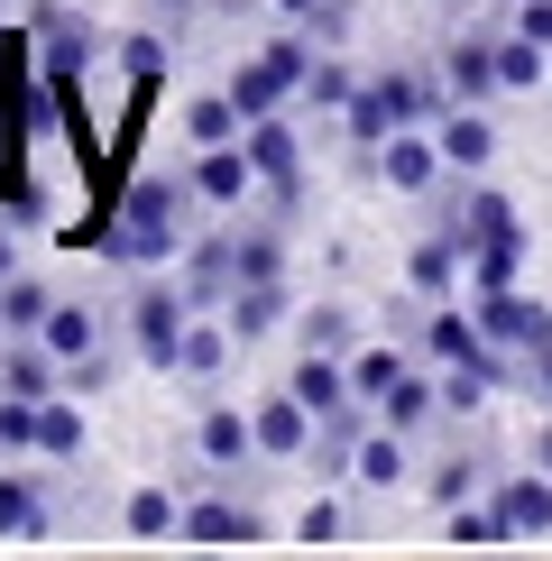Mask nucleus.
<instances>
[{
    "mask_svg": "<svg viewBox=\"0 0 552 561\" xmlns=\"http://www.w3.org/2000/svg\"><path fill=\"white\" fill-rule=\"evenodd\" d=\"M442 230L460 240V259H470V295L516 286V267H525V221H516V203H506L497 184H470V194L442 213Z\"/></svg>",
    "mask_w": 552,
    "mask_h": 561,
    "instance_id": "f257e3e1",
    "label": "nucleus"
},
{
    "mask_svg": "<svg viewBox=\"0 0 552 561\" xmlns=\"http://www.w3.org/2000/svg\"><path fill=\"white\" fill-rule=\"evenodd\" d=\"M451 111V92L442 75H424V65H378V75H359L350 92V111H341V129H350V148L368 157L387 129H414V121H442Z\"/></svg>",
    "mask_w": 552,
    "mask_h": 561,
    "instance_id": "f03ea898",
    "label": "nucleus"
},
{
    "mask_svg": "<svg viewBox=\"0 0 552 561\" xmlns=\"http://www.w3.org/2000/svg\"><path fill=\"white\" fill-rule=\"evenodd\" d=\"M184 213H194V184H120L111 230H102V259H120V267L175 259L184 249Z\"/></svg>",
    "mask_w": 552,
    "mask_h": 561,
    "instance_id": "7ed1b4c3",
    "label": "nucleus"
},
{
    "mask_svg": "<svg viewBox=\"0 0 552 561\" xmlns=\"http://www.w3.org/2000/svg\"><path fill=\"white\" fill-rule=\"evenodd\" d=\"M120 322H129V350L148 368H175V350H184V322H194V295H184V276L166 286L157 267H138V286L120 304Z\"/></svg>",
    "mask_w": 552,
    "mask_h": 561,
    "instance_id": "20e7f679",
    "label": "nucleus"
},
{
    "mask_svg": "<svg viewBox=\"0 0 552 561\" xmlns=\"http://www.w3.org/2000/svg\"><path fill=\"white\" fill-rule=\"evenodd\" d=\"M470 313H479V332H488L506 359H525V368H534L543 350H552V304H543V295H525V286L470 295Z\"/></svg>",
    "mask_w": 552,
    "mask_h": 561,
    "instance_id": "39448f33",
    "label": "nucleus"
},
{
    "mask_svg": "<svg viewBox=\"0 0 552 561\" xmlns=\"http://www.w3.org/2000/svg\"><path fill=\"white\" fill-rule=\"evenodd\" d=\"M249 167H258V194L276 213H295V194H304V148H295V121L286 111H267V121H249Z\"/></svg>",
    "mask_w": 552,
    "mask_h": 561,
    "instance_id": "423d86ee",
    "label": "nucleus"
},
{
    "mask_svg": "<svg viewBox=\"0 0 552 561\" xmlns=\"http://www.w3.org/2000/svg\"><path fill=\"white\" fill-rule=\"evenodd\" d=\"M249 433H258V460H313L322 451V414L295 387L258 396V405H249Z\"/></svg>",
    "mask_w": 552,
    "mask_h": 561,
    "instance_id": "0eeeda50",
    "label": "nucleus"
},
{
    "mask_svg": "<svg viewBox=\"0 0 552 561\" xmlns=\"http://www.w3.org/2000/svg\"><path fill=\"white\" fill-rule=\"evenodd\" d=\"M368 167H378L387 194H433V184H442V148H433L424 121H414V129H387L378 148H368Z\"/></svg>",
    "mask_w": 552,
    "mask_h": 561,
    "instance_id": "6e6552de",
    "label": "nucleus"
},
{
    "mask_svg": "<svg viewBox=\"0 0 552 561\" xmlns=\"http://www.w3.org/2000/svg\"><path fill=\"white\" fill-rule=\"evenodd\" d=\"M194 460L212 479H240L249 460H258V433H249V405H203L194 414Z\"/></svg>",
    "mask_w": 552,
    "mask_h": 561,
    "instance_id": "1a4fd4ad",
    "label": "nucleus"
},
{
    "mask_svg": "<svg viewBox=\"0 0 552 561\" xmlns=\"http://www.w3.org/2000/svg\"><path fill=\"white\" fill-rule=\"evenodd\" d=\"M184 184H194V203H212V213H230V203L258 194V167H249V138H221V148H194V167H184Z\"/></svg>",
    "mask_w": 552,
    "mask_h": 561,
    "instance_id": "9d476101",
    "label": "nucleus"
},
{
    "mask_svg": "<svg viewBox=\"0 0 552 561\" xmlns=\"http://www.w3.org/2000/svg\"><path fill=\"white\" fill-rule=\"evenodd\" d=\"M442 92L451 102H497V28H451L442 37Z\"/></svg>",
    "mask_w": 552,
    "mask_h": 561,
    "instance_id": "9b49d317",
    "label": "nucleus"
},
{
    "mask_svg": "<svg viewBox=\"0 0 552 561\" xmlns=\"http://www.w3.org/2000/svg\"><path fill=\"white\" fill-rule=\"evenodd\" d=\"M405 442H414V433H396V424H378V414H368V424L350 433L359 488H378V497H387V488H405V479H414V451H405Z\"/></svg>",
    "mask_w": 552,
    "mask_h": 561,
    "instance_id": "f8f14e48",
    "label": "nucleus"
},
{
    "mask_svg": "<svg viewBox=\"0 0 552 561\" xmlns=\"http://www.w3.org/2000/svg\"><path fill=\"white\" fill-rule=\"evenodd\" d=\"M433 148H442V167H460V175H479L497 157V129H488V102H451L442 121H433Z\"/></svg>",
    "mask_w": 552,
    "mask_h": 561,
    "instance_id": "ddd939ff",
    "label": "nucleus"
},
{
    "mask_svg": "<svg viewBox=\"0 0 552 561\" xmlns=\"http://www.w3.org/2000/svg\"><path fill=\"white\" fill-rule=\"evenodd\" d=\"M460 276H470V259H460L451 230H424V240L405 249V286L424 295V304H451V295H460Z\"/></svg>",
    "mask_w": 552,
    "mask_h": 561,
    "instance_id": "4468645a",
    "label": "nucleus"
},
{
    "mask_svg": "<svg viewBox=\"0 0 552 561\" xmlns=\"http://www.w3.org/2000/svg\"><path fill=\"white\" fill-rule=\"evenodd\" d=\"M37 534H56V497H46V479L0 470V543H37Z\"/></svg>",
    "mask_w": 552,
    "mask_h": 561,
    "instance_id": "2eb2a0df",
    "label": "nucleus"
},
{
    "mask_svg": "<svg viewBox=\"0 0 552 561\" xmlns=\"http://www.w3.org/2000/svg\"><path fill=\"white\" fill-rule=\"evenodd\" d=\"M267 516L258 506H240V497H194L184 506V543H258Z\"/></svg>",
    "mask_w": 552,
    "mask_h": 561,
    "instance_id": "dca6fc26",
    "label": "nucleus"
},
{
    "mask_svg": "<svg viewBox=\"0 0 552 561\" xmlns=\"http://www.w3.org/2000/svg\"><path fill=\"white\" fill-rule=\"evenodd\" d=\"M221 322L240 341H267L276 322H286V276H249V286H230L221 295Z\"/></svg>",
    "mask_w": 552,
    "mask_h": 561,
    "instance_id": "f3484780",
    "label": "nucleus"
},
{
    "mask_svg": "<svg viewBox=\"0 0 552 561\" xmlns=\"http://www.w3.org/2000/svg\"><path fill=\"white\" fill-rule=\"evenodd\" d=\"M488 497H497L506 534H552V479H543V470H525V479H488Z\"/></svg>",
    "mask_w": 552,
    "mask_h": 561,
    "instance_id": "a211bd4d",
    "label": "nucleus"
},
{
    "mask_svg": "<svg viewBox=\"0 0 552 561\" xmlns=\"http://www.w3.org/2000/svg\"><path fill=\"white\" fill-rule=\"evenodd\" d=\"M230 350H240V332H230V322H184V350H175V378H194V387H212L221 368H230Z\"/></svg>",
    "mask_w": 552,
    "mask_h": 561,
    "instance_id": "6ab92c4d",
    "label": "nucleus"
},
{
    "mask_svg": "<svg viewBox=\"0 0 552 561\" xmlns=\"http://www.w3.org/2000/svg\"><path fill=\"white\" fill-rule=\"evenodd\" d=\"M368 414H378V424H396V433H424L433 414H442V378H424V368H405V378L387 387V396H378Z\"/></svg>",
    "mask_w": 552,
    "mask_h": 561,
    "instance_id": "aec40b11",
    "label": "nucleus"
},
{
    "mask_svg": "<svg viewBox=\"0 0 552 561\" xmlns=\"http://www.w3.org/2000/svg\"><path fill=\"white\" fill-rule=\"evenodd\" d=\"M37 341L56 350V359H102V313H92V304H65V295H56V313L37 322Z\"/></svg>",
    "mask_w": 552,
    "mask_h": 561,
    "instance_id": "412c9836",
    "label": "nucleus"
},
{
    "mask_svg": "<svg viewBox=\"0 0 552 561\" xmlns=\"http://www.w3.org/2000/svg\"><path fill=\"white\" fill-rule=\"evenodd\" d=\"M120 534H138V543H166V534H184V497L175 488H129V506H120Z\"/></svg>",
    "mask_w": 552,
    "mask_h": 561,
    "instance_id": "4be33fe9",
    "label": "nucleus"
},
{
    "mask_svg": "<svg viewBox=\"0 0 552 561\" xmlns=\"http://www.w3.org/2000/svg\"><path fill=\"white\" fill-rule=\"evenodd\" d=\"M405 368H414V350H396V341H368V350H350V396H359V405H378V396L396 387Z\"/></svg>",
    "mask_w": 552,
    "mask_h": 561,
    "instance_id": "5701e85b",
    "label": "nucleus"
},
{
    "mask_svg": "<svg viewBox=\"0 0 552 561\" xmlns=\"http://www.w3.org/2000/svg\"><path fill=\"white\" fill-rule=\"evenodd\" d=\"M534 83H552V46L497 28V92H534Z\"/></svg>",
    "mask_w": 552,
    "mask_h": 561,
    "instance_id": "b1692460",
    "label": "nucleus"
},
{
    "mask_svg": "<svg viewBox=\"0 0 552 561\" xmlns=\"http://www.w3.org/2000/svg\"><path fill=\"white\" fill-rule=\"evenodd\" d=\"M249 129V111L230 102V92H194V102H184V138H194V148H221V138H240Z\"/></svg>",
    "mask_w": 552,
    "mask_h": 561,
    "instance_id": "393cba45",
    "label": "nucleus"
},
{
    "mask_svg": "<svg viewBox=\"0 0 552 561\" xmlns=\"http://www.w3.org/2000/svg\"><path fill=\"white\" fill-rule=\"evenodd\" d=\"M37 451L46 460H74L83 451V405H65V387L37 396Z\"/></svg>",
    "mask_w": 552,
    "mask_h": 561,
    "instance_id": "a878e982",
    "label": "nucleus"
},
{
    "mask_svg": "<svg viewBox=\"0 0 552 561\" xmlns=\"http://www.w3.org/2000/svg\"><path fill=\"white\" fill-rule=\"evenodd\" d=\"M424 488H433V506L451 516L460 497H479V488H488V470H479V451H451V460H433V470H424Z\"/></svg>",
    "mask_w": 552,
    "mask_h": 561,
    "instance_id": "bb28decb",
    "label": "nucleus"
},
{
    "mask_svg": "<svg viewBox=\"0 0 552 561\" xmlns=\"http://www.w3.org/2000/svg\"><path fill=\"white\" fill-rule=\"evenodd\" d=\"M46 313H56V295L37 276H0V332H37Z\"/></svg>",
    "mask_w": 552,
    "mask_h": 561,
    "instance_id": "cd10ccee",
    "label": "nucleus"
},
{
    "mask_svg": "<svg viewBox=\"0 0 552 561\" xmlns=\"http://www.w3.org/2000/svg\"><path fill=\"white\" fill-rule=\"evenodd\" d=\"M37 451V396L0 387V460H28Z\"/></svg>",
    "mask_w": 552,
    "mask_h": 561,
    "instance_id": "c85d7f7f",
    "label": "nucleus"
},
{
    "mask_svg": "<svg viewBox=\"0 0 552 561\" xmlns=\"http://www.w3.org/2000/svg\"><path fill=\"white\" fill-rule=\"evenodd\" d=\"M350 92H359V75H350V65L313 56V75H304V102H313V111H350Z\"/></svg>",
    "mask_w": 552,
    "mask_h": 561,
    "instance_id": "c756f323",
    "label": "nucleus"
},
{
    "mask_svg": "<svg viewBox=\"0 0 552 561\" xmlns=\"http://www.w3.org/2000/svg\"><path fill=\"white\" fill-rule=\"evenodd\" d=\"M19 129H28V102L0 83V203H10V184H19Z\"/></svg>",
    "mask_w": 552,
    "mask_h": 561,
    "instance_id": "7c9ffc66",
    "label": "nucleus"
},
{
    "mask_svg": "<svg viewBox=\"0 0 552 561\" xmlns=\"http://www.w3.org/2000/svg\"><path fill=\"white\" fill-rule=\"evenodd\" d=\"M295 332H304V350H341V359H350V313H341V304H313Z\"/></svg>",
    "mask_w": 552,
    "mask_h": 561,
    "instance_id": "2f4dec72",
    "label": "nucleus"
},
{
    "mask_svg": "<svg viewBox=\"0 0 552 561\" xmlns=\"http://www.w3.org/2000/svg\"><path fill=\"white\" fill-rule=\"evenodd\" d=\"M506 28L534 37V46H552V0H506Z\"/></svg>",
    "mask_w": 552,
    "mask_h": 561,
    "instance_id": "473e14b6",
    "label": "nucleus"
},
{
    "mask_svg": "<svg viewBox=\"0 0 552 561\" xmlns=\"http://www.w3.org/2000/svg\"><path fill=\"white\" fill-rule=\"evenodd\" d=\"M295 534H304V543H332V534H341V506H332V497H313L304 516H295Z\"/></svg>",
    "mask_w": 552,
    "mask_h": 561,
    "instance_id": "72a5a7b5",
    "label": "nucleus"
},
{
    "mask_svg": "<svg viewBox=\"0 0 552 561\" xmlns=\"http://www.w3.org/2000/svg\"><path fill=\"white\" fill-rule=\"evenodd\" d=\"M120 56L138 65V75H166V46H157L148 28H129V37H120Z\"/></svg>",
    "mask_w": 552,
    "mask_h": 561,
    "instance_id": "f704fd0d",
    "label": "nucleus"
},
{
    "mask_svg": "<svg viewBox=\"0 0 552 561\" xmlns=\"http://www.w3.org/2000/svg\"><path fill=\"white\" fill-rule=\"evenodd\" d=\"M534 470L552 479V405H543V424H534Z\"/></svg>",
    "mask_w": 552,
    "mask_h": 561,
    "instance_id": "c9c22d12",
    "label": "nucleus"
},
{
    "mask_svg": "<svg viewBox=\"0 0 552 561\" xmlns=\"http://www.w3.org/2000/svg\"><path fill=\"white\" fill-rule=\"evenodd\" d=\"M525 387H534V396H543V405H552V350H543V359H534V368H525Z\"/></svg>",
    "mask_w": 552,
    "mask_h": 561,
    "instance_id": "e433bc0d",
    "label": "nucleus"
},
{
    "mask_svg": "<svg viewBox=\"0 0 552 561\" xmlns=\"http://www.w3.org/2000/svg\"><path fill=\"white\" fill-rule=\"evenodd\" d=\"M313 10L322 0H276V19H295V28H313Z\"/></svg>",
    "mask_w": 552,
    "mask_h": 561,
    "instance_id": "4c0bfd02",
    "label": "nucleus"
},
{
    "mask_svg": "<svg viewBox=\"0 0 552 561\" xmlns=\"http://www.w3.org/2000/svg\"><path fill=\"white\" fill-rule=\"evenodd\" d=\"M0 276H19V240H10V230H0Z\"/></svg>",
    "mask_w": 552,
    "mask_h": 561,
    "instance_id": "58836bf2",
    "label": "nucleus"
},
{
    "mask_svg": "<svg viewBox=\"0 0 552 561\" xmlns=\"http://www.w3.org/2000/svg\"><path fill=\"white\" fill-rule=\"evenodd\" d=\"M166 10H184V0H166Z\"/></svg>",
    "mask_w": 552,
    "mask_h": 561,
    "instance_id": "ea45409f",
    "label": "nucleus"
},
{
    "mask_svg": "<svg viewBox=\"0 0 552 561\" xmlns=\"http://www.w3.org/2000/svg\"><path fill=\"white\" fill-rule=\"evenodd\" d=\"M0 10H10V0H0Z\"/></svg>",
    "mask_w": 552,
    "mask_h": 561,
    "instance_id": "a19ab883",
    "label": "nucleus"
}]
</instances>
